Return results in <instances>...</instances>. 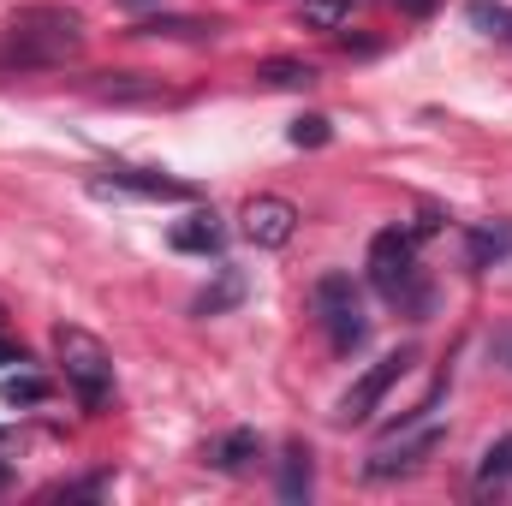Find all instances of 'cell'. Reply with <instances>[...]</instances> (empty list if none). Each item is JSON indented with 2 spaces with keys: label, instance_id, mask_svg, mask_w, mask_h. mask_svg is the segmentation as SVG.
Instances as JSON below:
<instances>
[{
  "label": "cell",
  "instance_id": "cell-13",
  "mask_svg": "<svg viewBox=\"0 0 512 506\" xmlns=\"http://www.w3.org/2000/svg\"><path fill=\"white\" fill-rule=\"evenodd\" d=\"M477 489H512V435H501L483 465H477Z\"/></svg>",
  "mask_w": 512,
  "mask_h": 506
},
{
  "label": "cell",
  "instance_id": "cell-16",
  "mask_svg": "<svg viewBox=\"0 0 512 506\" xmlns=\"http://www.w3.org/2000/svg\"><path fill=\"white\" fill-rule=\"evenodd\" d=\"M251 453H256V435H251V429H233V435L215 447V465H221V471H239Z\"/></svg>",
  "mask_w": 512,
  "mask_h": 506
},
{
  "label": "cell",
  "instance_id": "cell-1",
  "mask_svg": "<svg viewBox=\"0 0 512 506\" xmlns=\"http://www.w3.org/2000/svg\"><path fill=\"white\" fill-rule=\"evenodd\" d=\"M6 42H12L18 66H60V60H78L84 24H78V12H60V6H24L6 24Z\"/></svg>",
  "mask_w": 512,
  "mask_h": 506
},
{
  "label": "cell",
  "instance_id": "cell-11",
  "mask_svg": "<svg viewBox=\"0 0 512 506\" xmlns=\"http://www.w3.org/2000/svg\"><path fill=\"white\" fill-rule=\"evenodd\" d=\"M173 251H221V221L215 215H191L185 227H173Z\"/></svg>",
  "mask_w": 512,
  "mask_h": 506
},
{
  "label": "cell",
  "instance_id": "cell-9",
  "mask_svg": "<svg viewBox=\"0 0 512 506\" xmlns=\"http://www.w3.org/2000/svg\"><path fill=\"white\" fill-rule=\"evenodd\" d=\"M262 84H274V90H310L322 72L310 66V60H262V72H256Z\"/></svg>",
  "mask_w": 512,
  "mask_h": 506
},
{
  "label": "cell",
  "instance_id": "cell-20",
  "mask_svg": "<svg viewBox=\"0 0 512 506\" xmlns=\"http://www.w3.org/2000/svg\"><path fill=\"white\" fill-rule=\"evenodd\" d=\"M0 364H30V358H24V352H18L12 340H0Z\"/></svg>",
  "mask_w": 512,
  "mask_h": 506
},
{
  "label": "cell",
  "instance_id": "cell-4",
  "mask_svg": "<svg viewBox=\"0 0 512 506\" xmlns=\"http://www.w3.org/2000/svg\"><path fill=\"white\" fill-rule=\"evenodd\" d=\"M54 352H60L66 387L78 393L84 411H102V405L114 399V358H108V346H102L96 334H84V328H54Z\"/></svg>",
  "mask_w": 512,
  "mask_h": 506
},
{
  "label": "cell",
  "instance_id": "cell-10",
  "mask_svg": "<svg viewBox=\"0 0 512 506\" xmlns=\"http://www.w3.org/2000/svg\"><path fill=\"white\" fill-rule=\"evenodd\" d=\"M465 18H471L483 36H495V42H507V48H512V6H507V0H471V6H465Z\"/></svg>",
  "mask_w": 512,
  "mask_h": 506
},
{
  "label": "cell",
  "instance_id": "cell-6",
  "mask_svg": "<svg viewBox=\"0 0 512 506\" xmlns=\"http://www.w3.org/2000/svg\"><path fill=\"white\" fill-rule=\"evenodd\" d=\"M441 423H423V429H411V435H393V441H382L376 453H370V465H364V477L370 483H393V477H411L435 447H441Z\"/></svg>",
  "mask_w": 512,
  "mask_h": 506
},
{
  "label": "cell",
  "instance_id": "cell-21",
  "mask_svg": "<svg viewBox=\"0 0 512 506\" xmlns=\"http://www.w3.org/2000/svg\"><path fill=\"white\" fill-rule=\"evenodd\" d=\"M501 364L512 370V340H501Z\"/></svg>",
  "mask_w": 512,
  "mask_h": 506
},
{
  "label": "cell",
  "instance_id": "cell-19",
  "mask_svg": "<svg viewBox=\"0 0 512 506\" xmlns=\"http://www.w3.org/2000/svg\"><path fill=\"white\" fill-rule=\"evenodd\" d=\"M393 6L411 12V18H429V12H435V0H393Z\"/></svg>",
  "mask_w": 512,
  "mask_h": 506
},
{
  "label": "cell",
  "instance_id": "cell-14",
  "mask_svg": "<svg viewBox=\"0 0 512 506\" xmlns=\"http://www.w3.org/2000/svg\"><path fill=\"white\" fill-rule=\"evenodd\" d=\"M137 36H215V18H143Z\"/></svg>",
  "mask_w": 512,
  "mask_h": 506
},
{
  "label": "cell",
  "instance_id": "cell-17",
  "mask_svg": "<svg viewBox=\"0 0 512 506\" xmlns=\"http://www.w3.org/2000/svg\"><path fill=\"white\" fill-rule=\"evenodd\" d=\"M328 137H334V131H328L322 114H310V120H298V126H292V143H298V149H322Z\"/></svg>",
  "mask_w": 512,
  "mask_h": 506
},
{
  "label": "cell",
  "instance_id": "cell-18",
  "mask_svg": "<svg viewBox=\"0 0 512 506\" xmlns=\"http://www.w3.org/2000/svg\"><path fill=\"white\" fill-rule=\"evenodd\" d=\"M6 399H12V405H36V399H48V381L12 376V381H6Z\"/></svg>",
  "mask_w": 512,
  "mask_h": 506
},
{
  "label": "cell",
  "instance_id": "cell-2",
  "mask_svg": "<svg viewBox=\"0 0 512 506\" xmlns=\"http://www.w3.org/2000/svg\"><path fill=\"white\" fill-rule=\"evenodd\" d=\"M370 286L382 292L393 310H411L423 316L429 310V286H423V268H417V239L387 227L370 239Z\"/></svg>",
  "mask_w": 512,
  "mask_h": 506
},
{
  "label": "cell",
  "instance_id": "cell-23",
  "mask_svg": "<svg viewBox=\"0 0 512 506\" xmlns=\"http://www.w3.org/2000/svg\"><path fill=\"white\" fill-rule=\"evenodd\" d=\"M0 483H6V471H0Z\"/></svg>",
  "mask_w": 512,
  "mask_h": 506
},
{
  "label": "cell",
  "instance_id": "cell-7",
  "mask_svg": "<svg viewBox=\"0 0 512 506\" xmlns=\"http://www.w3.org/2000/svg\"><path fill=\"white\" fill-rule=\"evenodd\" d=\"M292 233H298V209L286 197H251L245 203V239L251 245L280 251V245H292Z\"/></svg>",
  "mask_w": 512,
  "mask_h": 506
},
{
  "label": "cell",
  "instance_id": "cell-5",
  "mask_svg": "<svg viewBox=\"0 0 512 506\" xmlns=\"http://www.w3.org/2000/svg\"><path fill=\"white\" fill-rule=\"evenodd\" d=\"M411 358H417L411 346H399V352L376 358V364H370L364 376L346 387V399H340V423H370V417H376V405L387 399V387H393V381L411 370Z\"/></svg>",
  "mask_w": 512,
  "mask_h": 506
},
{
  "label": "cell",
  "instance_id": "cell-8",
  "mask_svg": "<svg viewBox=\"0 0 512 506\" xmlns=\"http://www.w3.org/2000/svg\"><path fill=\"white\" fill-rule=\"evenodd\" d=\"M102 191H131V197H149V203H191V185L185 179H167V173H149V167H108V179H96Z\"/></svg>",
  "mask_w": 512,
  "mask_h": 506
},
{
  "label": "cell",
  "instance_id": "cell-22",
  "mask_svg": "<svg viewBox=\"0 0 512 506\" xmlns=\"http://www.w3.org/2000/svg\"><path fill=\"white\" fill-rule=\"evenodd\" d=\"M120 6H149V0H120Z\"/></svg>",
  "mask_w": 512,
  "mask_h": 506
},
{
  "label": "cell",
  "instance_id": "cell-12",
  "mask_svg": "<svg viewBox=\"0 0 512 506\" xmlns=\"http://www.w3.org/2000/svg\"><path fill=\"white\" fill-rule=\"evenodd\" d=\"M280 501H310V453L304 447H286V459H280Z\"/></svg>",
  "mask_w": 512,
  "mask_h": 506
},
{
  "label": "cell",
  "instance_id": "cell-15",
  "mask_svg": "<svg viewBox=\"0 0 512 506\" xmlns=\"http://www.w3.org/2000/svg\"><path fill=\"white\" fill-rule=\"evenodd\" d=\"M352 18V0H304V24L310 30H334Z\"/></svg>",
  "mask_w": 512,
  "mask_h": 506
},
{
  "label": "cell",
  "instance_id": "cell-3",
  "mask_svg": "<svg viewBox=\"0 0 512 506\" xmlns=\"http://www.w3.org/2000/svg\"><path fill=\"white\" fill-rule=\"evenodd\" d=\"M310 304H316V322H322V334H328V346L340 352V358H352L364 340H370V316H364V292L352 286V274H322L316 286H310Z\"/></svg>",
  "mask_w": 512,
  "mask_h": 506
}]
</instances>
